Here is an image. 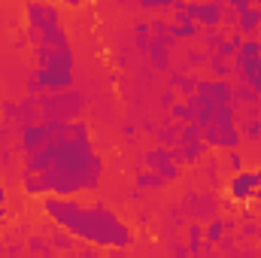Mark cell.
<instances>
[{"mask_svg":"<svg viewBox=\"0 0 261 258\" xmlns=\"http://www.w3.org/2000/svg\"><path fill=\"white\" fill-rule=\"evenodd\" d=\"M234 100H240V104H261V91H255L252 85H237L234 88Z\"/></svg>","mask_w":261,"mask_h":258,"instance_id":"4fadbf2b","label":"cell"},{"mask_svg":"<svg viewBox=\"0 0 261 258\" xmlns=\"http://www.w3.org/2000/svg\"><path fill=\"white\" fill-rule=\"evenodd\" d=\"M231 228H234V219H231V222H228V219H213V222L203 228V240H206V243H222V234L231 231Z\"/></svg>","mask_w":261,"mask_h":258,"instance_id":"30bf717a","label":"cell"},{"mask_svg":"<svg viewBox=\"0 0 261 258\" xmlns=\"http://www.w3.org/2000/svg\"><path fill=\"white\" fill-rule=\"evenodd\" d=\"M6 200V186H3V176H0V203Z\"/></svg>","mask_w":261,"mask_h":258,"instance_id":"ffe728a7","label":"cell"},{"mask_svg":"<svg viewBox=\"0 0 261 258\" xmlns=\"http://www.w3.org/2000/svg\"><path fill=\"white\" fill-rule=\"evenodd\" d=\"M173 116L182 119V122H189V125H195V110H192L189 104H176V107H173Z\"/></svg>","mask_w":261,"mask_h":258,"instance_id":"e0dca14e","label":"cell"},{"mask_svg":"<svg viewBox=\"0 0 261 258\" xmlns=\"http://www.w3.org/2000/svg\"><path fill=\"white\" fill-rule=\"evenodd\" d=\"M164 179L158 176V173H146V170H140L137 173V186H143V189H155V186H161Z\"/></svg>","mask_w":261,"mask_h":258,"instance_id":"2e32d148","label":"cell"},{"mask_svg":"<svg viewBox=\"0 0 261 258\" xmlns=\"http://www.w3.org/2000/svg\"><path fill=\"white\" fill-rule=\"evenodd\" d=\"M173 161H182L179 149H152V152H146V164L155 167L152 173H158L161 179H176L179 176V167Z\"/></svg>","mask_w":261,"mask_h":258,"instance_id":"8992f818","label":"cell"},{"mask_svg":"<svg viewBox=\"0 0 261 258\" xmlns=\"http://www.w3.org/2000/svg\"><path fill=\"white\" fill-rule=\"evenodd\" d=\"M28 252H31V255L37 252V255H43V258H52V255H55V249H52L49 237H31V240H28Z\"/></svg>","mask_w":261,"mask_h":258,"instance_id":"7c38bea8","label":"cell"},{"mask_svg":"<svg viewBox=\"0 0 261 258\" xmlns=\"http://www.w3.org/2000/svg\"><path fill=\"white\" fill-rule=\"evenodd\" d=\"M197 258H219V255H197Z\"/></svg>","mask_w":261,"mask_h":258,"instance_id":"7402d4cb","label":"cell"},{"mask_svg":"<svg viewBox=\"0 0 261 258\" xmlns=\"http://www.w3.org/2000/svg\"><path fill=\"white\" fill-rule=\"evenodd\" d=\"M237 131L240 137H261V119H243L237 122Z\"/></svg>","mask_w":261,"mask_h":258,"instance_id":"9a60e30c","label":"cell"},{"mask_svg":"<svg viewBox=\"0 0 261 258\" xmlns=\"http://www.w3.org/2000/svg\"><path fill=\"white\" fill-rule=\"evenodd\" d=\"M200 243H203V225H192V228H189V252H192V255H200V249H203V246H200Z\"/></svg>","mask_w":261,"mask_h":258,"instance_id":"5bb4252c","label":"cell"},{"mask_svg":"<svg viewBox=\"0 0 261 258\" xmlns=\"http://www.w3.org/2000/svg\"><path fill=\"white\" fill-rule=\"evenodd\" d=\"M255 237L261 240V216H258V222H255Z\"/></svg>","mask_w":261,"mask_h":258,"instance_id":"44dd1931","label":"cell"},{"mask_svg":"<svg viewBox=\"0 0 261 258\" xmlns=\"http://www.w3.org/2000/svg\"><path fill=\"white\" fill-rule=\"evenodd\" d=\"M258 28H261L258 6H249V9H240V18L234 21V31H237V34H240L243 40H252Z\"/></svg>","mask_w":261,"mask_h":258,"instance_id":"9c48e42d","label":"cell"},{"mask_svg":"<svg viewBox=\"0 0 261 258\" xmlns=\"http://www.w3.org/2000/svg\"><path fill=\"white\" fill-rule=\"evenodd\" d=\"M258 15H261V6H258Z\"/></svg>","mask_w":261,"mask_h":258,"instance_id":"603a6c76","label":"cell"},{"mask_svg":"<svg viewBox=\"0 0 261 258\" xmlns=\"http://www.w3.org/2000/svg\"><path fill=\"white\" fill-rule=\"evenodd\" d=\"M210 67L216 70V79H225V76L231 73V70H228V64H225V58H213V61H210Z\"/></svg>","mask_w":261,"mask_h":258,"instance_id":"d6986e66","label":"cell"},{"mask_svg":"<svg viewBox=\"0 0 261 258\" xmlns=\"http://www.w3.org/2000/svg\"><path fill=\"white\" fill-rule=\"evenodd\" d=\"M195 94L210 100V104H216V107H231V100H234V88L225 79H197Z\"/></svg>","mask_w":261,"mask_h":258,"instance_id":"52a82bcc","label":"cell"},{"mask_svg":"<svg viewBox=\"0 0 261 258\" xmlns=\"http://www.w3.org/2000/svg\"><path fill=\"white\" fill-rule=\"evenodd\" d=\"M43 216L76 237L79 243L100 252H128L134 246L130 225L103 200H76V197H43Z\"/></svg>","mask_w":261,"mask_h":258,"instance_id":"7a4b0ae2","label":"cell"},{"mask_svg":"<svg viewBox=\"0 0 261 258\" xmlns=\"http://www.w3.org/2000/svg\"><path fill=\"white\" fill-rule=\"evenodd\" d=\"M49 243H52V249H55V252L73 255V252H76V243H79V240H76V237H70L67 231H61V228H58V231H55V234L49 237Z\"/></svg>","mask_w":261,"mask_h":258,"instance_id":"8fae6325","label":"cell"},{"mask_svg":"<svg viewBox=\"0 0 261 258\" xmlns=\"http://www.w3.org/2000/svg\"><path fill=\"white\" fill-rule=\"evenodd\" d=\"M228 164H231V170H234V173L246 170V167H243V158H240V152H237V149H231V152H228Z\"/></svg>","mask_w":261,"mask_h":258,"instance_id":"ac0fdd59","label":"cell"},{"mask_svg":"<svg viewBox=\"0 0 261 258\" xmlns=\"http://www.w3.org/2000/svg\"><path fill=\"white\" fill-rule=\"evenodd\" d=\"M228 197L237 200V203H246L252 197H261V167L234 173L228 179Z\"/></svg>","mask_w":261,"mask_h":258,"instance_id":"5b68a950","label":"cell"},{"mask_svg":"<svg viewBox=\"0 0 261 258\" xmlns=\"http://www.w3.org/2000/svg\"><path fill=\"white\" fill-rule=\"evenodd\" d=\"M21 189L31 197H73L82 192H97L107 161L94 152L85 122H64L61 134L40 152L21 161Z\"/></svg>","mask_w":261,"mask_h":258,"instance_id":"6da1fadb","label":"cell"},{"mask_svg":"<svg viewBox=\"0 0 261 258\" xmlns=\"http://www.w3.org/2000/svg\"><path fill=\"white\" fill-rule=\"evenodd\" d=\"M186 12L192 15V21L197 28L200 24L203 28H219L222 18L228 15V6L225 3H186Z\"/></svg>","mask_w":261,"mask_h":258,"instance_id":"ba28073f","label":"cell"},{"mask_svg":"<svg viewBox=\"0 0 261 258\" xmlns=\"http://www.w3.org/2000/svg\"><path fill=\"white\" fill-rule=\"evenodd\" d=\"M24 18H28V40H31L34 49L70 46L61 12L55 6H49V3H28L24 6Z\"/></svg>","mask_w":261,"mask_h":258,"instance_id":"277c9868","label":"cell"},{"mask_svg":"<svg viewBox=\"0 0 261 258\" xmlns=\"http://www.w3.org/2000/svg\"><path fill=\"white\" fill-rule=\"evenodd\" d=\"M37 55V70L28 79L31 91H55L61 94L73 85V52L70 46H58V49H34Z\"/></svg>","mask_w":261,"mask_h":258,"instance_id":"3957f363","label":"cell"}]
</instances>
